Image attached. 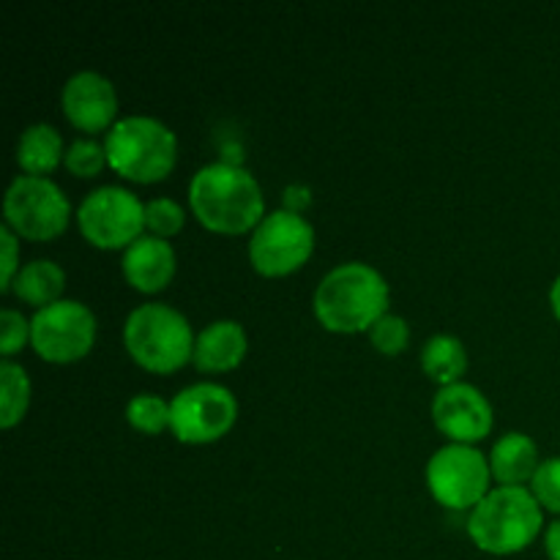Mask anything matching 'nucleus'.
Returning a JSON list of instances; mask_svg holds the SVG:
<instances>
[{"label":"nucleus","mask_w":560,"mask_h":560,"mask_svg":"<svg viewBox=\"0 0 560 560\" xmlns=\"http://www.w3.org/2000/svg\"><path fill=\"white\" fill-rule=\"evenodd\" d=\"M189 208L202 228L219 235L255 233L266 219V200L257 178L230 162L208 164L191 178Z\"/></svg>","instance_id":"f257e3e1"},{"label":"nucleus","mask_w":560,"mask_h":560,"mask_svg":"<svg viewBox=\"0 0 560 560\" xmlns=\"http://www.w3.org/2000/svg\"><path fill=\"white\" fill-rule=\"evenodd\" d=\"M392 290L366 262H342L320 279L315 290V317L331 334L372 331L383 315H388Z\"/></svg>","instance_id":"f03ea898"},{"label":"nucleus","mask_w":560,"mask_h":560,"mask_svg":"<svg viewBox=\"0 0 560 560\" xmlns=\"http://www.w3.org/2000/svg\"><path fill=\"white\" fill-rule=\"evenodd\" d=\"M545 509L525 487H495L470 512L468 536L487 556H517L539 539Z\"/></svg>","instance_id":"7ed1b4c3"},{"label":"nucleus","mask_w":560,"mask_h":560,"mask_svg":"<svg viewBox=\"0 0 560 560\" xmlns=\"http://www.w3.org/2000/svg\"><path fill=\"white\" fill-rule=\"evenodd\" d=\"M195 331L175 306L142 304L126 317L124 348L137 366L153 375H173L195 361Z\"/></svg>","instance_id":"20e7f679"},{"label":"nucleus","mask_w":560,"mask_h":560,"mask_svg":"<svg viewBox=\"0 0 560 560\" xmlns=\"http://www.w3.org/2000/svg\"><path fill=\"white\" fill-rule=\"evenodd\" d=\"M107 162L115 175L131 184H159L178 162V140L156 118L131 115L107 131Z\"/></svg>","instance_id":"39448f33"},{"label":"nucleus","mask_w":560,"mask_h":560,"mask_svg":"<svg viewBox=\"0 0 560 560\" xmlns=\"http://www.w3.org/2000/svg\"><path fill=\"white\" fill-rule=\"evenodd\" d=\"M5 228L22 241H55L66 233L71 219L69 197L55 180L20 175L11 180L3 200Z\"/></svg>","instance_id":"423d86ee"},{"label":"nucleus","mask_w":560,"mask_h":560,"mask_svg":"<svg viewBox=\"0 0 560 560\" xmlns=\"http://www.w3.org/2000/svg\"><path fill=\"white\" fill-rule=\"evenodd\" d=\"M77 228L82 238L104 252L129 249L145 230V206L124 186L93 189L77 208Z\"/></svg>","instance_id":"0eeeda50"},{"label":"nucleus","mask_w":560,"mask_h":560,"mask_svg":"<svg viewBox=\"0 0 560 560\" xmlns=\"http://www.w3.org/2000/svg\"><path fill=\"white\" fill-rule=\"evenodd\" d=\"M490 457L476 446L448 443L427 463V487L432 498L452 512H474L490 495Z\"/></svg>","instance_id":"6e6552de"},{"label":"nucleus","mask_w":560,"mask_h":560,"mask_svg":"<svg viewBox=\"0 0 560 560\" xmlns=\"http://www.w3.org/2000/svg\"><path fill=\"white\" fill-rule=\"evenodd\" d=\"M315 252V230L301 213L279 211L268 213L249 238V262L260 277H290Z\"/></svg>","instance_id":"1a4fd4ad"},{"label":"nucleus","mask_w":560,"mask_h":560,"mask_svg":"<svg viewBox=\"0 0 560 560\" xmlns=\"http://www.w3.org/2000/svg\"><path fill=\"white\" fill-rule=\"evenodd\" d=\"M170 430L186 446H208L228 435L238 421V399L219 383H195L170 402Z\"/></svg>","instance_id":"9d476101"},{"label":"nucleus","mask_w":560,"mask_h":560,"mask_svg":"<svg viewBox=\"0 0 560 560\" xmlns=\"http://www.w3.org/2000/svg\"><path fill=\"white\" fill-rule=\"evenodd\" d=\"M96 342V317L80 301L63 299L44 306L31 320V345L49 364H74L85 359Z\"/></svg>","instance_id":"9b49d317"},{"label":"nucleus","mask_w":560,"mask_h":560,"mask_svg":"<svg viewBox=\"0 0 560 560\" xmlns=\"http://www.w3.org/2000/svg\"><path fill=\"white\" fill-rule=\"evenodd\" d=\"M432 421L438 430L459 446H476L490 438L495 416L485 394L470 383H454L441 388L432 399Z\"/></svg>","instance_id":"f8f14e48"},{"label":"nucleus","mask_w":560,"mask_h":560,"mask_svg":"<svg viewBox=\"0 0 560 560\" xmlns=\"http://www.w3.org/2000/svg\"><path fill=\"white\" fill-rule=\"evenodd\" d=\"M66 120L85 135H98L118 124V96L115 85L98 71H80L60 93Z\"/></svg>","instance_id":"ddd939ff"},{"label":"nucleus","mask_w":560,"mask_h":560,"mask_svg":"<svg viewBox=\"0 0 560 560\" xmlns=\"http://www.w3.org/2000/svg\"><path fill=\"white\" fill-rule=\"evenodd\" d=\"M120 268H124V279L137 293L156 295L173 282L178 260H175V249L170 246V241L142 235L137 244H131L124 252Z\"/></svg>","instance_id":"4468645a"},{"label":"nucleus","mask_w":560,"mask_h":560,"mask_svg":"<svg viewBox=\"0 0 560 560\" xmlns=\"http://www.w3.org/2000/svg\"><path fill=\"white\" fill-rule=\"evenodd\" d=\"M246 348L249 342H246V331L241 323L217 320L197 334L191 364L206 375H224V372L241 366V361L246 359Z\"/></svg>","instance_id":"2eb2a0df"},{"label":"nucleus","mask_w":560,"mask_h":560,"mask_svg":"<svg viewBox=\"0 0 560 560\" xmlns=\"http://www.w3.org/2000/svg\"><path fill=\"white\" fill-rule=\"evenodd\" d=\"M539 446L525 432H509L492 446L490 470L498 487H525L539 470Z\"/></svg>","instance_id":"dca6fc26"},{"label":"nucleus","mask_w":560,"mask_h":560,"mask_svg":"<svg viewBox=\"0 0 560 560\" xmlns=\"http://www.w3.org/2000/svg\"><path fill=\"white\" fill-rule=\"evenodd\" d=\"M63 159V137L49 124L27 126L16 142V164L22 167V173L33 175V178L52 175Z\"/></svg>","instance_id":"f3484780"},{"label":"nucleus","mask_w":560,"mask_h":560,"mask_svg":"<svg viewBox=\"0 0 560 560\" xmlns=\"http://www.w3.org/2000/svg\"><path fill=\"white\" fill-rule=\"evenodd\" d=\"M66 290V271L52 260H33L27 266H22V271L16 273L14 284H11V293L27 306H36L44 310V306H52L58 301H63Z\"/></svg>","instance_id":"a211bd4d"},{"label":"nucleus","mask_w":560,"mask_h":560,"mask_svg":"<svg viewBox=\"0 0 560 560\" xmlns=\"http://www.w3.org/2000/svg\"><path fill=\"white\" fill-rule=\"evenodd\" d=\"M421 370L441 388L463 383V375L468 372V350L452 334H435L421 348Z\"/></svg>","instance_id":"6ab92c4d"},{"label":"nucleus","mask_w":560,"mask_h":560,"mask_svg":"<svg viewBox=\"0 0 560 560\" xmlns=\"http://www.w3.org/2000/svg\"><path fill=\"white\" fill-rule=\"evenodd\" d=\"M31 405V377L16 361L0 364V427L14 430Z\"/></svg>","instance_id":"aec40b11"},{"label":"nucleus","mask_w":560,"mask_h":560,"mask_svg":"<svg viewBox=\"0 0 560 560\" xmlns=\"http://www.w3.org/2000/svg\"><path fill=\"white\" fill-rule=\"evenodd\" d=\"M126 421L142 435H162L164 430H170V421H173L170 402H164L162 397H153V394H137L126 405Z\"/></svg>","instance_id":"412c9836"},{"label":"nucleus","mask_w":560,"mask_h":560,"mask_svg":"<svg viewBox=\"0 0 560 560\" xmlns=\"http://www.w3.org/2000/svg\"><path fill=\"white\" fill-rule=\"evenodd\" d=\"M63 164L74 178H96V175L109 164L107 148L98 145L91 137H80V140H74L69 145Z\"/></svg>","instance_id":"4be33fe9"},{"label":"nucleus","mask_w":560,"mask_h":560,"mask_svg":"<svg viewBox=\"0 0 560 560\" xmlns=\"http://www.w3.org/2000/svg\"><path fill=\"white\" fill-rule=\"evenodd\" d=\"M186 211L170 197H159V200L145 202V230L153 238H173L184 230Z\"/></svg>","instance_id":"5701e85b"},{"label":"nucleus","mask_w":560,"mask_h":560,"mask_svg":"<svg viewBox=\"0 0 560 560\" xmlns=\"http://www.w3.org/2000/svg\"><path fill=\"white\" fill-rule=\"evenodd\" d=\"M372 348L381 355H402L410 345V326L399 315H383L370 331Z\"/></svg>","instance_id":"b1692460"},{"label":"nucleus","mask_w":560,"mask_h":560,"mask_svg":"<svg viewBox=\"0 0 560 560\" xmlns=\"http://www.w3.org/2000/svg\"><path fill=\"white\" fill-rule=\"evenodd\" d=\"M530 492L541 503V509L560 514V457L545 459L539 465L534 481H530Z\"/></svg>","instance_id":"393cba45"},{"label":"nucleus","mask_w":560,"mask_h":560,"mask_svg":"<svg viewBox=\"0 0 560 560\" xmlns=\"http://www.w3.org/2000/svg\"><path fill=\"white\" fill-rule=\"evenodd\" d=\"M25 342H31V320H25V315L16 310L0 312V353L3 359H14L25 348Z\"/></svg>","instance_id":"a878e982"},{"label":"nucleus","mask_w":560,"mask_h":560,"mask_svg":"<svg viewBox=\"0 0 560 560\" xmlns=\"http://www.w3.org/2000/svg\"><path fill=\"white\" fill-rule=\"evenodd\" d=\"M0 246H3V271H0V290L11 293V284H14L16 273L22 271L20 266V238L11 233L9 228H0Z\"/></svg>","instance_id":"bb28decb"},{"label":"nucleus","mask_w":560,"mask_h":560,"mask_svg":"<svg viewBox=\"0 0 560 560\" xmlns=\"http://www.w3.org/2000/svg\"><path fill=\"white\" fill-rule=\"evenodd\" d=\"M312 202L310 197V189L306 186H288L284 189V211H293V213H301L306 206Z\"/></svg>","instance_id":"cd10ccee"},{"label":"nucleus","mask_w":560,"mask_h":560,"mask_svg":"<svg viewBox=\"0 0 560 560\" xmlns=\"http://www.w3.org/2000/svg\"><path fill=\"white\" fill-rule=\"evenodd\" d=\"M545 550H547V558H550V560H560V520L547 525Z\"/></svg>","instance_id":"c85d7f7f"},{"label":"nucleus","mask_w":560,"mask_h":560,"mask_svg":"<svg viewBox=\"0 0 560 560\" xmlns=\"http://www.w3.org/2000/svg\"><path fill=\"white\" fill-rule=\"evenodd\" d=\"M550 306H552V315H556V320L560 323V277L550 288Z\"/></svg>","instance_id":"c756f323"}]
</instances>
